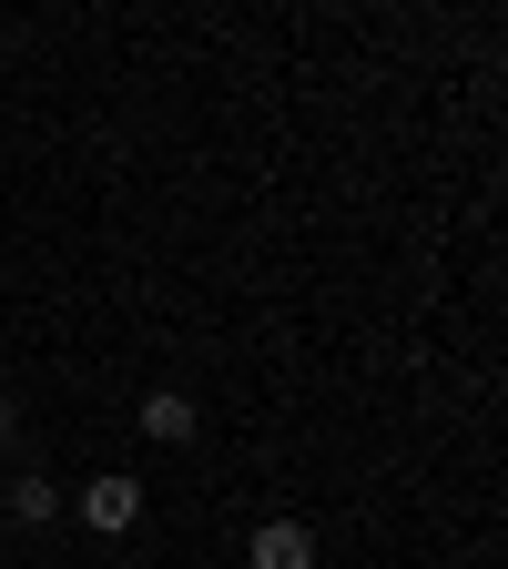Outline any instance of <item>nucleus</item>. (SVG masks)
Wrapping results in <instances>:
<instances>
[{"mask_svg":"<svg viewBox=\"0 0 508 569\" xmlns=\"http://www.w3.org/2000/svg\"><path fill=\"white\" fill-rule=\"evenodd\" d=\"M102 539H122L132 519H142V478H122V468H102V478H82V498H71Z\"/></svg>","mask_w":508,"mask_h":569,"instance_id":"nucleus-1","label":"nucleus"},{"mask_svg":"<svg viewBox=\"0 0 508 569\" xmlns=\"http://www.w3.org/2000/svg\"><path fill=\"white\" fill-rule=\"evenodd\" d=\"M245 559H255V569H316V529H296V519H265Z\"/></svg>","mask_w":508,"mask_h":569,"instance_id":"nucleus-2","label":"nucleus"},{"mask_svg":"<svg viewBox=\"0 0 508 569\" xmlns=\"http://www.w3.org/2000/svg\"><path fill=\"white\" fill-rule=\"evenodd\" d=\"M132 417H142V438H163V448H183V438H193V397H183V387H153Z\"/></svg>","mask_w":508,"mask_h":569,"instance_id":"nucleus-3","label":"nucleus"},{"mask_svg":"<svg viewBox=\"0 0 508 569\" xmlns=\"http://www.w3.org/2000/svg\"><path fill=\"white\" fill-rule=\"evenodd\" d=\"M51 509H61V488H41V478H31V488H11V519H31V529H41Z\"/></svg>","mask_w":508,"mask_h":569,"instance_id":"nucleus-4","label":"nucleus"},{"mask_svg":"<svg viewBox=\"0 0 508 569\" xmlns=\"http://www.w3.org/2000/svg\"><path fill=\"white\" fill-rule=\"evenodd\" d=\"M0 458H11V397H0Z\"/></svg>","mask_w":508,"mask_h":569,"instance_id":"nucleus-5","label":"nucleus"}]
</instances>
